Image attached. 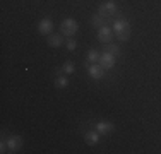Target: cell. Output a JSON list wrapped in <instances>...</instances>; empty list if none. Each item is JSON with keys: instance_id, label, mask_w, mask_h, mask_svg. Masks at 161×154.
Instances as JSON below:
<instances>
[{"instance_id": "obj_15", "label": "cell", "mask_w": 161, "mask_h": 154, "mask_svg": "<svg viewBox=\"0 0 161 154\" xmlns=\"http://www.w3.org/2000/svg\"><path fill=\"white\" fill-rule=\"evenodd\" d=\"M55 86L58 87V89H65V87L69 86V79L65 75H58V77H57V80H55Z\"/></svg>"}, {"instance_id": "obj_6", "label": "cell", "mask_w": 161, "mask_h": 154, "mask_svg": "<svg viewBox=\"0 0 161 154\" xmlns=\"http://www.w3.org/2000/svg\"><path fill=\"white\" fill-rule=\"evenodd\" d=\"M22 147V139L19 135H10L7 139V151L9 152H17Z\"/></svg>"}, {"instance_id": "obj_11", "label": "cell", "mask_w": 161, "mask_h": 154, "mask_svg": "<svg viewBox=\"0 0 161 154\" xmlns=\"http://www.w3.org/2000/svg\"><path fill=\"white\" fill-rule=\"evenodd\" d=\"M48 45L53 46V48H58V46L64 45V36L62 34H48Z\"/></svg>"}, {"instance_id": "obj_1", "label": "cell", "mask_w": 161, "mask_h": 154, "mask_svg": "<svg viewBox=\"0 0 161 154\" xmlns=\"http://www.w3.org/2000/svg\"><path fill=\"white\" fill-rule=\"evenodd\" d=\"M112 29H113V33L117 34L118 41H127L129 38H130V33H132V31H130V22L125 17L115 19Z\"/></svg>"}, {"instance_id": "obj_13", "label": "cell", "mask_w": 161, "mask_h": 154, "mask_svg": "<svg viewBox=\"0 0 161 154\" xmlns=\"http://www.w3.org/2000/svg\"><path fill=\"white\" fill-rule=\"evenodd\" d=\"M105 52H108V53H112V55L118 57V55H120V46L115 45V43H106L105 45Z\"/></svg>"}, {"instance_id": "obj_5", "label": "cell", "mask_w": 161, "mask_h": 154, "mask_svg": "<svg viewBox=\"0 0 161 154\" xmlns=\"http://www.w3.org/2000/svg\"><path fill=\"white\" fill-rule=\"evenodd\" d=\"M99 65H101L105 70L113 69V65H115V55H112V53H108V52H103L101 57H99Z\"/></svg>"}, {"instance_id": "obj_8", "label": "cell", "mask_w": 161, "mask_h": 154, "mask_svg": "<svg viewBox=\"0 0 161 154\" xmlns=\"http://www.w3.org/2000/svg\"><path fill=\"white\" fill-rule=\"evenodd\" d=\"M52 29H53V21L50 17H45L38 22V31L41 34H52Z\"/></svg>"}, {"instance_id": "obj_14", "label": "cell", "mask_w": 161, "mask_h": 154, "mask_svg": "<svg viewBox=\"0 0 161 154\" xmlns=\"http://www.w3.org/2000/svg\"><path fill=\"white\" fill-rule=\"evenodd\" d=\"M99 52L94 48H91L89 52H87V62H91V63H96V62H99Z\"/></svg>"}, {"instance_id": "obj_18", "label": "cell", "mask_w": 161, "mask_h": 154, "mask_svg": "<svg viewBox=\"0 0 161 154\" xmlns=\"http://www.w3.org/2000/svg\"><path fill=\"white\" fill-rule=\"evenodd\" d=\"M0 152H9V151H7V140L0 142Z\"/></svg>"}, {"instance_id": "obj_2", "label": "cell", "mask_w": 161, "mask_h": 154, "mask_svg": "<svg viewBox=\"0 0 161 154\" xmlns=\"http://www.w3.org/2000/svg\"><path fill=\"white\" fill-rule=\"evenodd\" d=\"M60 31H62V34H65V36H74V34L79 31L77 21H75V19H72V17L64 19L62 24H60Z\"/></svg>"}, {"instance_id": "obj_16", "label": "cell", "mask_w": 161, "mask_h": 154, "mask_svg": "<svg viewBox=\"0 0 161 154\" xmlns=\"http://www.w3.org/2000/svg\"><path fill=\"white\" fill-rule=\"evenodd\" d=\"M64 72H65V74H72V72H74L75 70V65H74V62H72V60H67V62H65V63H64Z\"/></svg>"}, {"instance_id": "obj_9", "label": "cell", "mask_w": 161, "mask_h": 154, "mask_svg": "<svg viewBox=\"0 0 161 154\" xmlns=\"http://www.w3.org/2000/svg\"><path fill=\"white\" fill-rule=\"evenodd\" d=\"M113 123L112 122H105V120H101V122H98L96 123V130L101 135H106V134H110V132H113Z\"/></svg>"}, {"instance_id": "obj_4", "label": "cell", "mask_w": 161, "mask_h": 154, "mask_svg": "<svg viewBox=\"0 0 161 154\" xmlns=\"http://www.w3.org/2000/svg\"><path fill=\"white\" fill-rule=\"evenodd\" d=\"M112 38H113V29L108 28V24H106V26H101V28L98 29V40L101 41L103 45L110 43V41H112Z\"/></svg>"}, {"instance_id": "obj_3", "label": "cell", "mask_w": 161, "mask_h": 154, "mask_svg": "<svg viewBox=\"0 0 161 154\" xmlns=\"http://www.w3.org/2000/svg\"><path fill=\"white\" fill-rule=\"evenodd\" d=\"M98 14L103 15V17H113V15L118 14V7H117V3H115L113 0H108V2H105V3L99 5Z\"/></svg>"}, {"instance_id": "obj_17", "label": "cell", "mask_w": 161, "mask_h": 154, "mask_svg": "<svg viewBox=\"0 0 161 154\" xmlns=\"http://www.w3.org/2000/svg\"><path fill=\"white\" fill-rule=\"evenodd\" d=\"M65 45H67V50H70V52H74V50L77 48V43H75V40H72V38H70V40H67V43H65Z\"/></svg>"}, {"instance_id": "obj_7", "label": "cell", "mask_w": 161, "mask_h": 154, "mask_svg": "<svg viewBox=\"0 0 161 154\" xmlns=\"http://www.w3.org/2000/svg\"><path fill=\"white\" fill-rule=\"evenodd\" d=\"M87 74H89L93 79H103L105 77V69L101 67L99 63H91V65H87Z\"/></svg>"}, {"instance_id": "obj_10", "label": "cell", "mask_w": 161, "mask_h": 154, "mask_svg": "<svg viewBox=\"0 0 161 154\" xmlns=\"http://www.w3.org/2000/svg\"><path fill=\"white\" fill-rule=\"evenodd\" d=\"M99 135H101V134H99L98 130H89V132L84 135V139H86V144L87 146H96L98 142H99Z\"/></svg>"}, {"instance_id": "obj_12", "label": "cell", "mask_w": 161, "mask_h": 154, "mask_svg": "<svg viewBox=\"0 0 161 154\" xmlns=\"http://www.w3.org/2000/svg\"><path fill=\"white\" fill-rule=\"evenodd\" d=\"M91 24H93V28H101V26H106L108 22H106V17H103V15L99 14H94L93 19H91Z\"/></svg>"}]
</instances>
